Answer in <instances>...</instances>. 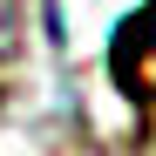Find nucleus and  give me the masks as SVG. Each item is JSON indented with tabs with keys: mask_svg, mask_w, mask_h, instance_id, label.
<instances>
[{
	"mask_svg": "<svg viewBox=\"0 0 156 156\" xmlns=\"http://www.w3.org/2000/svg\"><path fill=\"white\" fill-rule=\"evenodd\" d=\"M109 68H115V88L136 102V109L156 102V0L136 7V14L115 27V41H109Z\"/></svg>",
	"mask_w": 156,
	"mask_h": 156,
	"instance_id": "nucleus-1",
	"label": "nucleus"
}]
</instances>
